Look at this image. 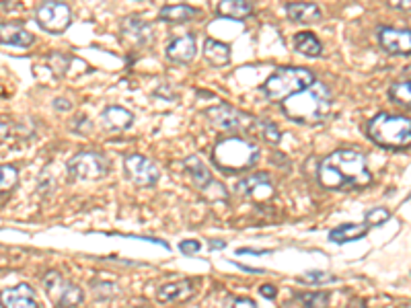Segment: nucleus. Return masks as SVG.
I'll return each instance as SVG.
<instances>
[{"label": "nucleus", "mask_w": 411, "mask_h": 308, "mask_svg": "<svg viewBox=\"0 0 411 308\" xmlns=\"http://www.w3.org/2000/svg\"><path fill=\"white\" fill-rule=\"evenodd\" d=\"M316 181L329 191H354L372 183V173L368 171L364 154L356 150H335L321 160L316 169Z\"/></svg>", "instance_id": "f257e3e1"}, {"label": "nucleus", "mask_w": 411, "mask_h": 308, "mask_svg": "<svg viewBox=\"0 0 411 308\" xmlns=\"http://www.w3.org/2000/svg\"><path fill=\"white\" fill-rule=\"evenodd\" d=\"M331 105H333L331 91L315 80L307 89L286 97L282 101V113L288 120L300 125H316L329 118Z\"/></svg>", "instance_id": "f03ea898"}, {"label": "nucleus", "mask_w": 411, "mask_h": 308, "mask_svg": "<svg viewBox=\"0 0 411 308\" xmlns=\"http://www.w3.org/2000/svg\"><path fill=\"white\" fill-rule=\"evenodd\" d=\"M259 146L241 136H230L221 140L214 150H212V160L221 169L222 173L235 175L253 169L259 160Z\"/></svg>", "instance_id": "7ed1b4c3"}, {"label": "nucleus", "mask_w": 411, "mask_h": 308, "mask_svg": "<svg viewBox=\"0 0 411 308\" xmlns=\"http://www.w3.org/2000/svg\"><path fill=\"white\" fill-rule=\"evenodd\" d=\"M368 136L375 144L391 150H403L411 144V122L405 115L379 113L368 123Z\"/></svg>", "instance_id": "20e7f679"}, {"label": "nucleus", "mask_w": 411, "mask_h": 308, "mask_svg": "<svg viewBox=\"0 0 411 308\" xmlns=\"http://www.w3.org/2000/svg\"><path fill=\"white\" fill-rule=\"evenodd\" d=\"M315 83V74L309 68H278L263 85V92L270 101H284L286 97L307 89Z\"/></svg>", "instance_id": "39448f33"}, {"label": "nucleus", "mask_w": 411, "mask_h": 308, "mask_svg": "<svg viewBox=\"0 0 411 308\" xmlns=\"http://www.w3.org/2000/svg\"><path fill=\"white\" fill-rule=\"evenodd\" d=\"M206 118L214 127H218L222 132H239V134H249L257 127V120L251 113L237 109L228 103L221 105H212L206 109Z\"/></svg>", "instance_id": "423d86ee"}, {"label": "nucleus", "mask_w": 411, "mask_h": 308, "mask_svg": "<svg viewBox=\"0 0 411 308\" xmlns=\"http://www.w3.org/2000/svg\"><path fill=\"white\" fill-rule=\"evenodd\" d=\"M66 171L72 181H99L107 177L109 160L99 153H78L68 160Z\"/></svg>", "instance_id": "0eeeda50"}, {"label": "nucleus", "mask_w": 411, "mask_h": 308, "mask_svg": "<svg viewBox=\"0 0 411 308\" xmlns=\"http://www.w3.org/2000/svg\"><path fill=\"white\" fill-rule=\"evenodd\" d=\"M35 21L37 25L48 33L60 35L70 27L72 23V10L62 0H48L37 6L35 10Z\"/></svg>", "instance_id": "6e6552de"}, {"label": "nucleus", "mask_w": 411, "mask_h": 308, "mask_svg": "<svg viewBox=\"0 0 411 308\" xmlns=\"http://www.w3.org/2000/svg\"><path fill=\"white\" fill-rule=\"evenodd\" d=\"M183 164H186V169H188V175H190L191 183H193V187H195L197 191L206 193L210 200H226V197H228L224 185H221L214 177H212V173L208 171V167L202 162L200 156L191 154V156H188V158L183 160Z\"/></svg>", "instance_id": "1a4fd4ad"}, {"label": "nucleus", "mask_w": 411, "mask_h": 308, "mask_svg": "<svg viewBox=\"0 0 411 308\" xmlns=\"http://www.w3.org/2000/svg\"><path fill=\"white\" fill-rule=\"evenodd\" d=\"M124 173L138 187H153L160 179V169L155 160L144 154H126L124 156Z\"/></svg>", "instance_id": "9d476101"}, {"label": "nucleus", "mask_w": 411, "mask_h": 308, "mask_svg": "<svg viewBox=\"0 0 411 308\" xmlns=\"http://www.w3.org/2000/svg\"><path fill=\"white\" fill-rule=\"evenodd\" d=\"M379 43L384 52H389L393 56H410L411 31L395 29V27H380Z\"/></svg>", "instance_id": "9b49d317"}, {"label": "nucleus", "mask_w": 411, "mask_h": 308, "mask_svg": "<svg viewBox=\"0 0 411 308\" xmlns=\"http://www.w3.org/2000/svg\"><path fill=\"white\" fill-rule=\"evenodd\" d=\"M122 35L136 48H146L155 39V27L138 17H127L122 21Z\"/></svg>", "instance_id": "f8f14e48"}, {"label": "nucleus", "mask_w": 411, "mask_h": 308, "mask_svg": "<svg viewBox=\"0 0 411 308\" xmlns=\"http://www.w3.org/2000/svg\"><path fill=\"white\" fill-rule=\"evenodd\" d=\"M0 304L4 308H39L35 300V290L29 284H19L15 288L2 290Z\"/></svg>", "instance_id": "ddd939ff"}, {"label": "nucleus", "mask_w": 411, "mask_h": 308, "mask_svg": "<svg viewBox=\"0 0 411 308\" xmlns=\"http://www.w3.org/2000/svg\"><path fill=\"white\" fill-rule=\"evenodd\" d=\"M195 296V286L190 279H181V281H169L162 284L157 290V300L162 304L169 302H186Z\"/></svg>", "instance_id": "4468645a"}, {"label": "nucleus", "mask_w": 411, "mask_h": 308, "mask_svg": "<svg viewBox=\"0 0 411 308\" xmlns=\"http://www.w3.org/2000/svg\"><path fill=\"white\" fill-rule=\"evenodd\" d=\"M0 41L4 46H15V48H29L33 46L35 37L32 31H27L19 21H4L0 23Z\"/></svg>", "instance_id": "2eb2a0df"}, {"label": "nucleus", "mask_w": 411, "mask_h": 308, "mask_svg": "<svg viewBox=\"0 0 411 308\" xmlns=\"http://www.w3.org/2000/svg\"><path fill=\"white\" fill-rule=\"evenodd\" d=\"M265 191V193H274V181H272V175L265 173V171H257L249 177H243L239 183L235 185V191L239 195H247V197H253L259 195V191Z\"/></svg>", "instance_id": "dca6fc26"}, {"label": "nucleus", "mask_w": 411, "mask_h": 308, "mask_svg": "<svg viewBox=\"0 0 411 308\" xmlns=\"http://www.w3.org/2000/svg\"><path fill=\"white\" fill-rule=\"evenodd\" d=\"M197 52L195 46V37L193 35H183V37H175L169 46H167V58L173 64H190Z\"/></svg>", "instance_id": "f3484780"}, {"label": "nucleus", "mask_w": 411, "mask_h": 308, "mask_svg": "<svg viewBox=\"0 0 411 308\" xmlns=\"http://www.w3.org/2000/svg\"><path fill=\"white\" fill-rule=\"evenodd\" d=\"M286 15L290 21L300 23V25H313L319 23L323 13L315 2H288L286 4Z\"/></svg>", "instance_id": "a211bd4d"}, {"label": "nucleus", "mask_w": 411, "mask_h": 308, "mask_svg": "<svg viewBox=\"0 0 411 308\" xmlns=\"http://www.w3.org/2000/svg\"><path fill=\"white\" fill-rule=\"evenodd\" d=\"M101 120H103V125H105L107 130L124 132V130H130V127H132V123H134V113H132L130 109H126V107L109 105L107 109H103Z\"/></svg>", "instance_id": "6ab92c4d"}, {"label": "nucleus", "mask_w": 411, "mask_h": 308, "mask_svg": "<svg viewBox=\"0 0 411 308\" xmlns=\"http://www.w3.org/2000/svg\"><path fill=\"white\" fill-rule=\"evenodd\" d=\"M197 15H200V10L195 6H190V4H167V6L160 8L158 21L179 25V23H186V21H190Z\"/></svg>", "instance_id": "aec40b11"}, {"label": "nucleus", "mask_w": 411, "mask_h": 308, "mask_svg": "<svg viewBox=\"0 0 411 308\" xmlns=\"http://www.w3.org/2000/svg\"><path fill=\"white\" fill-rule=\"evenodd\" d=\"M204 60L214 68H222L230 64V46L218 39H206L204 43Z\"/></svg>", "instance_id": "412c9836"}, {"label": "nucleus", "mask_w": 411, "mask_h": 308, "mask_svg": "<svg viewBox=\"0 0 411 308\" xmlns=\"http://www.w3.org/2000/svg\"><path fill=\"white\" fill-rule=\"evenodd\" d=\"M370 228L362 222V224H354V222H348V224H340L337 228H333L329 232V241L331 243H337V245H346V243H351V241H358L362 237H366Z\"/></svg>", "instance_id": "4be33fe9"}, {"label": "nucleus", "mask_w": 411, "mask_h": 308, "mask_svg": "<svg viewBox=\"0 0 411 308\" xmlns=\"http://www.w3.org/2000/svg\"><path fill=\"white\" fill-rule=\"evenodd\" d=\"M216 13L224 17V19H249L253 15V6L247 0H221L216 6Z\"/></svg>", "instance_id": "5701e85b"}, {"label": "nucleus", "mask_w": 411, "mask_h": 308, "mask_svg": "<svg viewBox=\"0 0 411 308\" xmlns=\"http://www.w3.org/2000/svg\"><path fill=\"white\" fill-rule=\"evenodd\" d=\"M294 50L298 54H305L307 58H319L323 54V46L316 39L315 33L311 31H300L294 35Z\"/></svg>", "instance_id": "b1692460"}, {"label": "nucleus", "mask_w": 411, "mask_h": 308, "mask_svg": "<svg viewBox=\"0 0 411 308\" xmlns=\"http://www.w3.org/2000/svg\"><path fill=\"white\" fill-rule=\"evenodd\" d=\"M83 300H85V292H83L76 284L66 281L62 292H60V296L56 298L54 304H56V308H74L78 307Z\"/></svg>", "instance_id": "393cba45"}, {"label": "nucleus", "mask_w": 411, "mask_h": 308, "mask_svg": "<svg viewBox=\"0 0 411 308\" xmlns=\"http://www.w3.org/2000/svg\"><path fill=\"white\" fill-rule=\"evenodd\" d=\"M64 284H66V279H64L62 274L56 272V270H52V272H48V274L43 276V290H46V294H48L54 302H56V298L60 296Z\"/></svg>", "instance_id": "a878e982"}, {"label": "nucleus", "mask_w": 411, "mask_h": 308, "mask_svg": "<svg viewBox=\"0 0 411 308\" xmlns=\"http://www.w3.org/2000/svg\"><path fill=\"white\" fill-rule=\"evenodd\" d=\"M389 97L395 101V103H401V105H407L411 103V91H410V78L405 80H397L391 89H389Z\"/></svg>", "instance_id": "bb28decb"}, {"label": "nucleus", "mask_w": 411, "mask_h": 308, "mask_svg": "<svg viewBox=\"0 0 411 308\" xmlns=\"http://www.w3.org/2000/svg\"><path fill=\"white\" fill-rule=\"evenodd\" d=\"M19 183V171L13 164H0V193L11 191Z\"/></svg>", "instance_id": "cd10ccee"}, {"label": "nucleus", "mask_w": 411, "mask_h": 308, "mask_svg": "<svg viewBox=\"0 0 411 308\" xmlns=\"http://www.w3.org/2000/svg\"><path fill=\"white\" fill-rule=\"evenodd\" d=\"M331 294L329 292H309L302 296L305 308H329L331 307Z\"/></svg>", "instance_id": "c85d7f7f"}, {"label": "nucleus", "mask_w": 411, "mask_h": 308, "mask_svg": "<svg viewBox=\"0 0 411 308\" xmlns=\"http://www.w3.org/2000/svg\"><path fill=\"white\" fill-rule=\"evenodd\" d=\"M259 125V130H261V136L270 142V144H278L280 142V138H282V132H280V127L276 125L274 122H257Z\"/></svg>", "instance_id": "c756f323"}, {"label": "nucleus", "mask_w": 411, "mask_h": 308, "mask_svg": "<svg viewBox=\"0 0 411 308\" xmlns=\"http://www.w3.org/2000/svg\"><path fill=\"white\" fill-rule=\"evenodd\" d=\"M391 218V212L386 210V208H375V210H370L368 214H366V226L368 228H372V226H380V224H384L386 220Z\"/></svg>", "instance_id": "7c9ffc66"}, {"label": "nucleus", "mask_w": 411, "mask_h": 308, "mask_svg": "<svg viewBox=\"0 0 411 308\" xmlns=\"http://www.w3.org/2000/svg\"><path fill=\"white\" fill-rule=\"evenodd\" d=\"M300 279L307 281V284H325V281H333L335 276L333 274H327V272H309V274H305Z\"/></svg>", "instance_id": "2f4dec72"}, {"label": "nucleus", "mask_w": 411, "mask_h": 308, "mask_svg": "<svg viewBox=\"0 0 411 308\" xmlns=\"http://www.w3.org/2000/svg\"><path fill=\"white\" fill-rule=\"evenodd\" d=\"M179 251L183 253V255H195V253H200L202 251V243L200 241H181L179 243Z\"/></svg>", "instance_id": "473e14b6"}, {"label": "nucleus", "mask_w": 411, "mask_h": 308, "mask_svg": "<svg viewBox=\"0 0 411 308\" xmlns=\"http://www.w3.org/2000/svg\"><path fill=\"white\" fill-rule=\"evenodd\" d=\"M259 294L267 300H274L278 296V288L274 284H263V286H259Z\"/></svg>", "instance_id": "72a5a7b5"}, {"label": "nucleus", "mask_w": 411, "mask_h": 308, "mask_svg": "<svg viewBox=\"0 0 411 308\" xmlns=\"http://www.w3.org/2000/svg\"><path fill=\"white\" fill-rule=\"evenodd\" d=\"M228 308H257V304L251 298H232L228 302Z\"/></svg>", "instance_id": "f704fd0d"}, {"label": "nucleus", "mask_w": 411, "mask_h": 308, "mask_svg": "<svg viewBox=\"0 0 411 308\" xmlns=\"http://www.w3.org/2000/svg\"><path fill=\"white\" fill-rule=\"evenodd\" d=\"M389 2V6H393V8H397V10H410L411 6V0H386Z\"/></svg>", "instance_id": "c9c22d12"}, {"label": "nucleus", "mask_w": 411, "mask_h": 308, "mask_svg": "<svg viewBox=\"0 0 411 308\" xmlns=\"http://www.w3.org/2000/svg\"><path fill=\"white\" fill-rule=\"evenodd\" d=\"M237 253H239V255H257V257H261V255H267V253H272V251H259V248H237Z\"/></svg>", "instance_id": "e433bc0d"}, {"label": "nucleus", "mask_w": 411, "mask_h": 308, "mask_svg": "<svg viewBox=\"0 0 411 308\" xmlns=\"http://www.w3.org/2000/svg\"><path fill=\"white\" fill-rule=\"evenodd\" d=\"M8 134H11V127H8V123L0 122V144L8 138Z\"/></svg>", "instance_id": "4c0bfd02"}, {"label": "nucleus", "mask_w": 411, "mask_h": 308, "mask_svg": "<svg viewBox=\"0 0 411 308\" xmlns=\"http://www.w3.org/2000/svg\"><path fill=\"white\" fill-rule=\"evenodd\" d=\"M58 105H60V109H62V111H66V109H70L68 101H64V99H60V101L56 99V107H58Z\"/></svg>", "instance_id": "58836bf2"}, {"label": "nucleus", "mask_w": 411, "mask_h": 308, "mask_svg": "<svg viewBox=\"0 0 411 308\" xmlns=\"http://www.w3.org/2000/svg\"><path fill=\"white\" fill-rule=\"evenodd\" d=\"M210 246H212V248H224L226 243H224V241H210Z\"/></svg>", "instance_id": "ea45409f"}, {"label": "nucleus", "mask_w": 411, "mask_h": 308, "mask_svg": "<svg viewBox=\"0 0 411 308\" xmlns=\"http://www.w3.org/2000/svg\"><path fill=\"white\" fill-rule=\"evenodd\" d=\"M346 308H368L364 302H351V304H348Z\"/></svg>", "instance_id": "a19ab883"}]
</instances>
